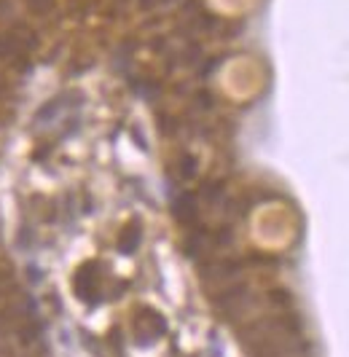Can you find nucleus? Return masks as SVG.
<instances>
[{
  "label": "nucleus",
  "instance_id": "nucleus-1",
  "mask_svg": "<svg viewBox=\"0 0 349 357\" xmlns=\"http://www.w3.org/2000/svg\"><path fill=\"white\" fill-rule=\"evenodd\" d=\"M0 25L6 27V32L17 35L27 46L30 54H38L41 51V38H38L35 27L25 19V14L19 11L17 0H0Z\"/></svg>",
  "mask_w": 349,
  "mask_h": 357
},
{
  "label": "nucleus",
  "instance_id": "nucleus-2",
  "mask_svg": "<svg viewBox=\"0 0 349 357\" xmlns=\"http://www.w3.org/2000/svg\"><path fill=\"white\" fill-rule=\"evenodd\" d=\"M0 65H8L19 73H27L32 68V54L27 46L11 32H0Z\"/></svg>",
  "mask_w": 349,
  "mask_h": 357
},
{
  "label": "nucleus",
  "instance_id": "nucleus-3",
  "mask_svg": "<svg viewBox=\"0 0 349 357\" xmlns=\"http://www.w3.org/2000/svg\"><path fill=\"white\" fill-rule=\"evenodd\" d=\"M25 11L35 19H51L59 14V3L57 0H22Z\"/></svg>",
  "mask_w": 349,
  "mask_h": 357
},
{
  "label": "nucleus",
  "instance_id": "nucleus-4",
  "mask_svg": "<svg viewBox=\"0 0 349 357\" xmlns=\"http://www.w3.org/2000/svg\"><path fill=\"white\" fill-rule=\"evenodd\" d=\"M174 218L180 221V223H191V221H197V215H199V210H197V199L191 196V194H183L177 202H174Z\"/></svg>",
  "mask_w": 349,
  "mask_h": 357
},
{
  "label": "nucleus",
  "instance_id": "nucleus-5",
  "mask_svg": "<svg viewBox=\"0 0 349 357\" xmlns=\"http://www.w3.org/2000/svg\"><path fill=\"white\" fill-rule=\"evenodd\" d=\"M180 175L186 180L197 175V159H194V156H183V161H180Z\"/></svg>",
  "mask_w": 349,
  "mask_h": 357
},
{
  "label": "nucleus",
  "instance_id": "nucleus-6",
  "mask_svg": "<svg viewBox=\"0 0 349 357\" xmlns=\"http://www.w3.org/2000/svg\"><path fill=\"white\" fill-rule=\"evenodd\" d=\"M11 94H14V89H11L8 78L0 73V102H3V100H11Z\"/></svg>",
  "mask_w": 349,
  "mask_h": 357
},
{
  "label": "nucleus",
  "instance_id": "nucleus-7",
  "mask_svg": "<svg viewBox=\"0 0 349 357\" xmlns=\"http://www.w3.org/2000/svg\"><path fill=\"white\" fill-rule=\"evenodd\" d=\"M159 6V0H137V8L140 11H150V8H156Z\"/></svg>",
  "mask_w": 349,
  "mask_h": 357
},
{
  "label": "nucleus",
  "instance_id": "nucleus-8",
  "mask_svg": "<svg viewBox=\"0 0 349 357\" xmlns=\"http://www.w3.org/2000/svg\"><path fill=\"white\" fill-rule=\"evenodd\" d=\"M161 3H164V6H167V3H177V0H159V6H161Z\"/></svg>",
  "mask_w": 349,
  "mask_h": 357
}]
</instances>
